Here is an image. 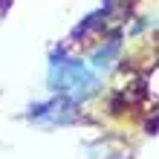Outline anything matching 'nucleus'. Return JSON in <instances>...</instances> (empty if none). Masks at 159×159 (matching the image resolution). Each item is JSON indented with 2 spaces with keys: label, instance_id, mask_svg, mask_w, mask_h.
Returning a JSON list of instances; mask_svg holds the SVG:
<instances>
[{
  "label": "nucleus",
  "instance_id": "1",
  "mask_svg": "<svg viewBox=\"0 0 159 159\" xmlns=\"http://www.w3.org/2000/svg\"><path fill=\"white\" fill-rule=\"evenodd\" d=\"M49 87L55 93H67L70 101H75L98 87V75L84 61L67 58L64 52H58L49 64Z\"/></svg>",
  "mask_w": 159,
  "mask_h": 159
},
{
  "label": "nucleus",
  "instance_id": "2",
  "mask_svg": "<svg viewBox=\"0 0 159 159\" xmlns=\"http://www.w3.org/2000/svg\"><path fill=\"white\" fill-rule=\"evenodd\" d=\"M32 119L43 121V125H67V121L75 119V110H72L70 98H55V101L32 107Z\"/></svg>",
  "mask_w": 159,
  "mask_h": 159
},
{
  "label": "nucleus",
  "instance_id": "3",
  "mask_svg": "<svg viewBox=\"0 0 159 159\" xmlns=\"http://www.w3.org/2000/svg\"><path fill=\"white\" fill-rule=\"evenodd\" d=\"M116 52H119V41H110L107 46H98V49L93 52V67H96V70H104L107 64L116 58Z\"/></svg>",
  "mask_w": 159,
  "mask_h": 159
}]
</instances>
